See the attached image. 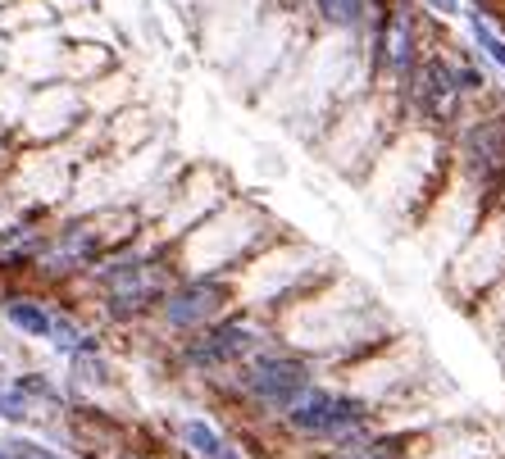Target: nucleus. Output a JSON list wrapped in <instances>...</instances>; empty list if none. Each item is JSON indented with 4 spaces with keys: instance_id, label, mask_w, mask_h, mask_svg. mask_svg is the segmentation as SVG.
<instances>
[{
    "instance_id": "nucleus-9",
    "label": "nucleus",
    "mask_w": 505,
    "mask_h": 459,
    "mask_svg": "<svg viewBox=\"0 0 505 459\" xmlns=\"http://www.w3.org/2000/svg\"><path fill=\"white\" fill-rule=\"evenodd\" d=\"M0 314H5V323L19 337H28V341H46L51 337V300H42V296L10 291L5 300H0Z\"/></svg>"
},
{
    "instance_id": "nucleus-18",
    "label": "nucleus",
    "mask_w": 505,
    "mask_h": 459,
    "mask_svg": "<svg viewBox=\"0 0 505 459\" xmlns=\"http://www.w3.org/2000/svg\"><path fill=\"white\" fill-rule=\"evenodd\" d=\"M0 459H24V454H19V450H10V445H5V454H0Z\"/></svg>"
},
{
    "instance_id": "nucleus-7",
    "label": "nucleus",
    "mask_w": 505,
    "mask_h": 459,
    "mask_svg": "<svg viewBox=\"0 0 505 459\" xmlns=\"http://www.w3.org/2000/svg\"><path fill=\"white\" fill-rule=\"evenodd\" d=\"M233 309H237V282H233V278H223V273H183V278L164 291L155 318H160L164 332L192 337V332L219 323V318L233 314Z\"/></svg>"
},
{
    "instance_id": "nucleus-6",
    "label": "nucleus",
    "mask_w": 505,
    "mask_h": 459,
    "mask_svg": "<svg viewBox=\"0 0 505 459\" xmlns=\"http://www.w3.org/2000/svg\"><path fill=\"white\" fill-rule=\"evenodd\" d=\"M273 323H264V314L255 309H233L223 314L219 323L192 332L178 341V359L196 373V377H219V373H233L237 364H246L255 350H264L273 341Z\"/></svg>"
},
{
    "instance_id": "nucleus-5",
    "label": "nucleus",
    "mask_w": 505,
    "mask_h": 459,
    "mask_svg": "<svg viewBox=\"0 0 505 459\" xmlns=\"http://www.w3.org/2000/svg\"><path fill=\"white\" fill-rule=\"evenodd\" d=\"M314 359L296 346H282V341H269L264 350H255L246 364L233 368V386L264 414L282 418L310 386H314Z\"/></svg>"
},
{
    "instance_id": "nucleus-1",
    "label": "nucleus",
    "mask_w": 505,
    "mask_h": 459,
    "mask_svg": "<svg viewBox=\"0 0 505 459\" xmlns=\"http://www.w3.org/2000/svg\"><path fill=\"white\" fill-rule=\"evenodd\" d=\"M273 241H282V228L255 200H223L192 232H178L169 246H173V259H178L183 273H223V278H233L242 264H251Z\"/></svg>"
},
{
    "instance_id": "nucleus-10",
    "label": "nucleus",
    "mask_w": 505,
    "mask_h": 459,
    "mask_svg": "<svg viewBox=\"0 0 505 459\" xmlns=\"http://www.w3.org/2000/svg\"><path fill=\"white\" fill-rule=\"evenodd\" d=\"M178 441H183V450H187L192 459H246L210 418H196V414H187V418L178 423Z\"/></svg>"
},
{
    "instance_id": "nucleus-8",
    "label": "nucleus",
    "mask_w": 505,
    "mask_h": 459,
    "mask_svg": "<svg viewBox=\"0 0 505 459\" xmlns=\"http://www.w3.org/2000/svg\"><path fill=\"white\" fill-rule=\"evenodd\" d=\"M369 15H373V0H310L314 28L332 33V37H346V42H364Z\"/></svg>"
},
{
    "instance_id": "nucleus-17",
    "label": "nucleus",
    "mask_w": 505,
    "mask_h": 459,
    "mask_svg": "<svg viewBox=\"0 0 505 459\" xmlns=\"http://www.w3.org/2000/svg\"><path fill=\"white\" fill-rule=\"evenodd\" d=\"M5 60H10V42H5V33H0V69H5Z\"/></svg>"
},
{
    "instance_id": "nucleus-16",
    "label": "nucleus",
    "mask_w": 505,
    "mask_h": 459,
    "mask_svg": "<svg viewBox=\"0 0 505 459\" xmlns=\"http://www.w3.org/2000/svg\"><path fill=\"white\" fill-rule=\"evenodd\" d=\"M264 5H269L278 19H305V15H310V0H264Z\"/></svg>"
},
{
    "instance_id": "nucleus-4",
    "label": "nucleus",
    "mask_w": 505,
    "mask_h": 459,
    "mask_svg": "<svg viewBox=\"0 0 505 459\" xmlns=\"http://www.w3.org/2000/svg\"><path fill=\"white\" fill-rule=\"evenodd\" d=\"M282 423L305 436V441H319V445H332V450H351L360 441H369L378 427H373V405L355 391H337V386H323L314 382L287 414Z\"/></svg>"
},
{
    "instance_id": "nucleus-11",
    "label": "nucleus",
    "mask_w": 505,
    "mask_h": 459,
    "mask_svg": "<svg viewBox=\"0 0 505 459\" xmlns=\"http://www.w3.org/2000/svg\"><path fill=\"white\" fill-rule=\"evenodd\" d=\"M42 28H60V15L46 0H15L0 10V33L5 37H24V33H42Z\"/></svg>"
},
{
    "instance_id": "nucleus-13",
    "label": "nucleus",
    "mask_w": 505,
    "mask_h": 459,
    "mask_svg": "<svg viewBox=\"0 0 505 459\" xmlns=\"http://www.w3.org/2000/svg\"><path fill=\"white\" fill-rule=\"evenodd\" d=\"M15 391L28 400V405H64V391H60V382H51L46 373H19L15 377Z\"/></svg>"
},
{
    "instance_id": "nucleus-2",
    "label": "nucleus",
    "mask_w": 505,
    "mask_h": 459,
    "mask_svg": "<svg viewBox=\"0 0 505 459\" xmlns=\"http://www.w3.org/2000/svg\"><path fill=\"white\" fill-rule=\"evenodd\" d=\"M183 278L178 259H173V246L160 237L155 246H119L110 250L105 259H96L87 269V287L96 291L101 300V314L110 323H142V318H155L164 291Z\"/></svg>"
},
{
    "instance_id": "nucleus-12",
    "label": "nucleus",
    "mask_w": 505,
    "mask_h": 459,
    "mask_svg": "<svg viewBox=\"0 0 505 459\" xmlns=\"http://www.w3.org/2000/svg\"><path fill=\"white\" fill-rule=\"evenodd\" d=\"M87 337H96V332H92V327H87V323H83L74 309L51 305V337H46V346H51L55 355H64V359H69V355H74V350H78Z\"/></svg>"
},
{
    "instance_id": "nucleus-15",
    "label": "nucleus",
    "mask_w": 505,
    "mask_h": 459,
    "mask_svg": "<svg viewBox=\"0 0 505 459\" xmlns=\"http://www.w3.org/2000/svg\"><path fill=\"white\" fill-rule=\"evenodd\" d=\"M46 5L60 15V24L64 19H78V15H96L101 10V0H46Z\"/></svg>"
},
{
    "instance_id": "nucleus-14",
    "label": "nucleus",
    "mask_w": 505,
    "mask_h": 459,
    "mask_svg": "<svg viewBox=\"0 0 505 459\" xmlns=\"http://www.w3.org/2000/svg\"><path fill=\"white\" fill-rule=\"evenodd\" d=\"M414 5L437 24H460V15H464V0H414Z\"/></svg>"
},
{
    "instance_id": "nucleus-3",
    "label": "nucleus",
    "mask_w": 505,
    "mask_h": 459,
    "mask_svg": "<svg viewBox=\"0 0 505 459\" xmlns=\"http://www.w3.org/2000/svg\"><path fill=\"white\" fill-rule=\"evenodd\" d=\"M451 160L473 196L491 205L496 187L505 182V96L491 92L464 110V119L451 128Z\"/></svg>"
},
{
    "instance_id": "nucleus-20",
    "label": "nucleus",
    "mask_w": 505,
    "mask_h": 459,
    "mask_svg": "<svg viewBox=\"0 0 505 459\" xmlns=\"http://www.w3.org/2000/svg\"><path fill=\"white\" fill-rule=\"evenodd\" d=\"M5 5H15V0H0V10H5Z\"/></svg>"
},
{
    "instance_id": "nucleus-19",
    "label": "nucleus",
    "mask_w": 505,
    "mask_h": 459,
    "mask_svg": "<svg viewBox=\"0 0 505 459\" xmlns=\"http://www.w3.org/2000/svg\"><path fill=\"white\" fill-rule=\"evenodd\" d=\"M496 15H500V24H505V0H496Z\"/></svg>"
}]
</instances>
